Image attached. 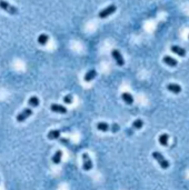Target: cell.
<instances>
[{"mask_svg":"<svg viewBox=\"0 0 189 190\" xmlns=\"http://www.w3.org/2000/svg\"><path fill=\"white\" fill-rule=\"evenodd\" d=\"M152 157H154L155 160H157V162L159 164V166L161 167L163 169H168L169 168V161L165 158V157L161 155L158 151H154L152 152Z\"/></svg>","mask_w":189,"mask_h":190,"instance_id":"obj_1","label":"cell"},{"mask_svg":"<svg viewBox=\"0 0 189 190\" xmlns=\"http://www.w3.org/2000/svg\"><path fill=\"white\" fill-rule=\"evenodd\" d=\"M0 8L5 10L6 12L10 13V15H17L18 13V9L15 7V6L10 5L9 2L5 1V0H0Z\"/></svg>","mask_w":189,"mask_h":190,"instance_id":"obj_2","label":"cell"},{"mask_svg":"<svg viewBox=\"0 0 189 190\" xmlns=\"http://www.w3.org/2000/svg\"><path fill=\"white\" fill-rule=\"evenodd\" d=\"M116 10H117V7H116L115 5H110V6H108L107 8H105L104 10H101L100 12H99L98 16H99V18H101V19L107 18L108 16L112 15Z\"/></svg>","mask_w":189,"mask_h":190,"instance_id":"obj_3","label":"cell"},{"mask_svg":"<svg viewBox=\"0 0 189 190\" xmlns=\"http://www.w3.org/2000/svg\"><path fill=\"white\" fill-rule=\"evenodd\" d=\"M83 170H86V171H89V170H91L92 169V161H91L90 157H89L88 153H83Z\"/></svg>","mask_w":189,"mask_h":190,"instance_id":"obj_4","label":"cell"},{"mask_svg":"<svg viewBox=\"0 0 189 190\" xmlns=\"http://www.w3.org/2000/svg\"><path fill=\"white\" fill-rule=\"evenodd\" d=\"M32 115V110L30 108H26L24 109V110L20 112V114H18V116H17V121L18 122H22L25 121L27 118H29L30 116Z\"/></svg>","mask_w":189,"mask_h":190,"instance_id":"obj_5","label":"cell"},{"mask_svg":"<svg viewBox=\"0 0 189 190\" xmlns=\"http://www.w3.org/2000/svg\"><path fill=\"white\" fill-rule=\"evenodd\" d=\"M111 55H112V57H114L115 61L117 62L118 66H124V65H125L124 57L121 56V53H120L119 50H117V49H114V50L111 51Z\"/></svg>","mask_w":189,"mask_h":190,"instance_id":"obj_6","label":"cell"},{"mask_svg":"<svg viewBox=\"0 0 189 190\" xmlns=\"http://www.w3.org/2000/svg\"><path fill=\"white\" fill-rule=\"evenodd\" d=\"M50 110L53 112H58V114H66L67 112V108L64 107L61 105H56V103H52L50 106Z\"/></svg>","mask_w":189,"mask_h":190,"instance_id":"obj_7","label":"cell"},{"mask_svg":"<svg viewBox=\"0 0 189 190\" xmlns=\"http://www.w3.org/2000/svg\"><path fill=\"white\" fill-rule=\"evenodd\" d=\"M170 50L173 51V53L178 55L179 57H185V56H186V50H185L184 48L179 47V46H171Z\"/></svg>","mask_w":189,"mask_h":190,"instance_id":"obj_8","label":"cell"},{"mask_svg":"<svg viewBox=\"0 0 189 190\" xmlns=\"http://www.w3.org/2000/svg\"><path fill=\"white\" fill-rule=\"evenodd\" d=\"M163 60H164V62L169 67H176L177 63H178V61H177L176 59H173V57H170V56H165Z\"/></svg>","mask_w":189,"mask_h":190,"instance_id":"obj_9","label":"cell"},{"mask_svg":"<svg viewBox=\"0 0 189 190\" xmlns=\"http://www.w3.org/2000/svg\"><path fill=\"white\" fill-rule=\"evenodd\" d=\"M167 89L170 91V93H181V87L179 86V84H169L167 86Z\"/></svg>","mask_w":189,"mask_h":190,"instance_id":"obj_10","label":"cell"},{"mask_svg":"<svg viewBox=\"0 0 189 190\" xmlns=\"http://www.w3.org/2000/svg\"><path fill=\"white\" fill-rule=\"evenodd\" d=\"M96 76H97V71L95 70V69H91V70H89V71L85 75L83 79H85V81L89 82V81H91V80L95 79V77Z\"/></svg>","mask_w":189,"mask_h":190,"instance_id":"obj_11","label":"cell"},{"mask_svg":"<svg viewBox=\"0 0 189 190\" xmlns=\"http://www.w3.org/2000/svg\"><path fill=\"white\" fill-rule=\"evenodd\" d=\"M61 158H62V151L61 150L56 151L55 155L52 156V162L55 165H59L60 164V161H61Z\"/></svg>","mask_w":189,"mask_h":190,"instance_id":"obj_12","label":"cell"},{"mask_svg":"<svg viewBox=\"0 0 189 190\" xmlns=\"http://www.w3.org/2000/svg\"><path fill=\"white\" fill-rule=\"evenodd\" d=\"M121 98H123V100L125 101L127 105H133V98L129 93H124L123 95H121Z\"/></svg>","mask_w":189,"mask_h":190,"instance_id":"obj_13","label":"cell"},{"mask_svg":"<svg viewBox=\"0 0 189 190\" xmlns=\"http://www.w3.org/2000/svg\"><path fill=\"white\" fill-rule=\"evenodd\" d=\"M47 137H48V139H50V140L58 139V138L60 137V131H59V130H50V131L48 132Z\"/></svg>","mask_w":189,"mask_h":190,"instance_id":"obj_14","label":"cell"},{"mask_svg":"<svg viewBox=\"0 0 189 190\" xmlns=\"http://www.w3.org/2000/svg\"><path fill=\"white\" fill-rule=\"evenodd\" d=\"M97 129L100 130V131L106 132L110 130V126L107 124V122H98V124H97Z\"/></svg>","mask_w":189,"mask_h":190,"instance_id":"obj_15","label":"cell"},{"mask_svg":"<svg viewBox=\"0 0 189 190\" xmlns=\"http://www.w3.org/2000/svg\"><path fill=\"white\" fill-rule=\"evenodd\" d=\"M168 140H169V136L167 133H163V135L159 136V143L164 147L168 145Z\"/></svg>","mask_w":189,"mask_h":190,"instance_id":"obj_16","label":"cell"},{"mask_svg":"<svg viewBox=\"0 0 189 190\" xmlns=\"http://www.w3.org/2000/svg\"><path fill=\"white\" fill-rule=\"evenodd\" d=\"M28 103H29L30 107H38V106H39V103H40L39 98L36 97V96H32V97L29 99V101H28Z\"/></svg>","mask_w":189,"mask_h":190,"instance_id":"obj_17","label":"cell"},{"mask_svg":"<svg viewBox=\"0 0 189 190\" xmlns=\"http://www.w3.org/2000/svg\"><path fill=\"white\" fill-rule=\"evenodd\" d=\"M49 40V37L47 36L46 34H40L39 37H38V42H39L40 45L41 46H45L47 42H48Z\"/></svg>","mask_w":189,"mask_h":190,"instance_id":"obj_18","label":"cell"},{"mask_svg":"<svg viewBox=\"0 0 189 190\" xmlns=\"http://www.w3.org/2000/svg\"><path fill=\"white\" fill-rule=\"evenodd\" d=\"M142 126H144V121L141 119H137V120H135L133 122V129H140V128H142Z\"/></svg>","mask_w":189,"mask_h":190,"instance_id":"obj_19","label":"cell"},{"mask_svg":"<svg viewBox=\"0 0 189 190\" xmlns=\"http://www.w3.org/2000/svg\"><path fill=\"white\" fill-rule=\"evenodd\" d=\"M72 100H74V98H72L71 95H67L64 97V102L67 103V105H70V103H72Z\"/></svg>","mask_w":189,"mask_h":190,"instance_id":"obj_20","label":"cell"},{"mask_svg":"<svg viewBox=\"0 0 189 190\" xmlns=\"http://www.w3.org/2000/svg\"><path fill=\"white\" fill-rule=\"evenodd\" d=\"M119 129H120V127L118 124H112L111 127H110V130H111L112 132H117Z\"/></svg>","mask_w":189,"mask_h":190,"instance_id":"obj_21","label":"cell"}]
</instances>
